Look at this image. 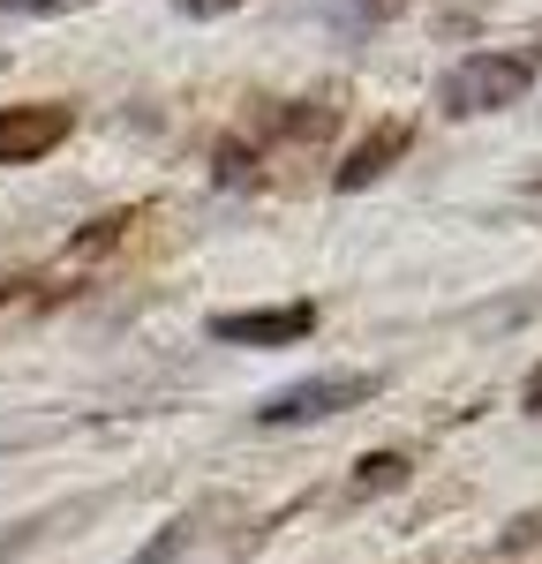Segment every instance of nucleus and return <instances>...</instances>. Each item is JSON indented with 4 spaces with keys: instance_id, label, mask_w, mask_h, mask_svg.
<instances>
[{
    "instance_id": "1",
    "label": "nucleus",
    "mask_w": 542,
    "mask_h": 564,
    "mask_svg": "<svg viewBox=\"0 0 542 564\" xmlns=\"http://www.w3.org/2000/svg\"><path fill=\"white\" fill-rule=\"evenodd\" d=\"M535 90V53H467L437 84V106L452 121H475V113H505Z\"/></svg>"
},
{
    "instance_id": "2",
    "label": "nucleus",
    "mask_w": 542,
    "mask_h": 564,
    "mask_svg": "<svg viewBox=\"0 0 542 564\" xmlns=\"http://www.w3.org/2000/svg\"><path fill=\"white\" fill-rule=\"evenodd\" d=\"M377 391V377H302V384L271 391L264 406H257V422L264 430H302V422H332V414H347Z\"/></svg>"
},
{
    "instance_id": "3",
    "label": "nucleus",
    "mask_w": 542,
    "mask_h": 564,
    "mask_svg": "<svg viewBox=\"0 0 542 564\" xmlns=\"http://www.w3.org/2000/svg\"><path fill=\"white\" fill-rule=\"evenodd\" d=\"M76 129V106L61 98H31V106H0V166H31L45 151H61Z\"/></svg>"
},
{
    "instance_id": "4",
    "label": "nucleus",
    "mask_w": 542,
    "mask_h": 564,
    "mask_svg": "<svg viewBox=\"0 0 542 564\" xmlns=\"http://www.w3.org/2000/svg\"><path fill=\"white\" fill-rule=\"evenodd\" d=\"M316 332V302H286V308H241V316H212V339L226 347H294Z\"/></svg>"
},
{
    "instance_id": "5",
    "label": "nucleus",
    "mask_w": 542,
    "mask_h": 564,
    "mask_svg": "<svg viewBox=\"0 0 542 564\" xmlns=\"http://www.w3.org/2000/svg\"><path fill=\"white\" fill-rule=\"evenodd\" d=\"M406 143H414V129H406V121H384V129H369V135L355 143V151L339 159V174H332V188H339V196H355V188H369L377 174H392V159H400Z\"/></svg>"
},
{
    "instance_id": "6",
    "label": "nucleus",
    "mask_w": 542,
    "mask_h": 564,
    "mask_svg": "<svg viewBox=\"0 0 542 564\" xmlns=\"http://www.w3.org/2000/svg\"><path fill=\"white\" fill-rule=\"evenodd\" d=\"M400 481H406V459H400V452H377V459H361L355 497H369V489H400Z\"/></svg>"
},
{
    "instance_id": "7",
    "label": "nucleus",
    "mask_w": 542,
    "mask_h": 564,
    "mask_svg": "<svg viewBox=\"0 0 542 564\" xmlns=\"http://www.w3.org/2000/svg\"><path fill=\"white\" fill-rule=\"evenodd\" d=\"M136 226V212H106V218H90V234H76V257H98V249H113L121 234Z\"/></svg>"
},
{
    "instance_id": "8",
    "label": "nucleus",
    "mask_w": 542,
    "mask_h": 564,
    "mask_svg": "<svg viewBox=\"0 0 542 564\" xmlns=\"http://www.w3.org/2000/svg\"><path fill=\"white\" fill-rule=\"evenodd\" d=\"M219 181H226V188H241V181H257V151H249L241 135H226V143H219Z\"/></svg>"
},
{
    "instance_id": "9",
    "label": "nucleus",
    "mask_w": 542,
    "mask_h": 564,
    "mask_svg": "<svg viewBox=\"0 0 542 564\" xmlns=\"http://www.w3.org/2000/svg\"><path fill=\"white\" fill-rule=\"evenodd\" d=\"M188 23H212V15H234V8H249V0H174Z\"/></svg>"
},
{
    "instance_id": "10",
    "label": "nucleus",
    "mask_w": 542,
    "mask_h": 564,
    "mask_svg": "<svg viewBox=\"0 0 542 564\" xmlns=\"http://www.w3.org/2000/svg\"><path fill=\"white\" fill-rule=\"evenodd\" d=\"M0 8H31V15H53L61 0H0Z\"/></svg>"
},
{
    "instance_id": "11",
    "label": "nucleus",
    "mask_w": 542,
    "mask_h": 564,
    "mask_svg": "<svg viewBox=\"0 0 542 564\" xmlns=\"http://www.w3.org/2000/svg\"><path fill=\"white\" fill-rule=\"evenodd\" d=\"M361 8H369V15H400L406 0H361Z\"/></svg>"
}]
</instances>
